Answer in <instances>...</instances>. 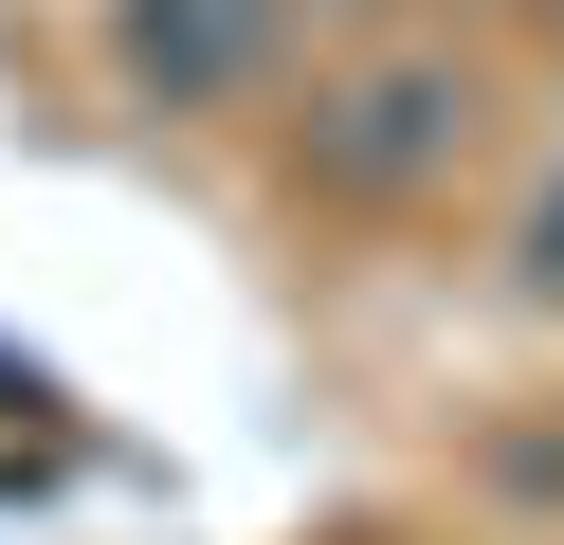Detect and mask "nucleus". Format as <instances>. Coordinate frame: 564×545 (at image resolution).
<instances>
[{
	"label": "nucleus",
	"mask_w": 564,
	"mask_h": 545,
	"mask_svg": "<svg viewBox=\"0 0 564 545\" xmlns=\"http://www.w3.org/2000/svg\"><path fill=\"white\" fill-rule=\"evenodd\" d=\"M256 0H128V73H147V91H237V73H256Z\"/></svg>",
	"instance_id": "f03ea898"
},
{
	"label": "nucleus",
	"mask_w": 564,
	"mask_h": 545,
	"mask_svg": "<svg viewBox=\"0 0 564 545\" xmlns=\"http://www.w3.org/2000/svg\"><path fill=\"white\" fill-rule=\"evenodd\" d=\"M455 145H474V91H455V73H365V91L310 128V164L365 182V200H401V182H437Z\"/></svg>",
	"instance_id": "f257e3e1"
},
{
	"label": "nucleus",
	"mask_w": 564,
	"mask_h": 545,
	"mask_svg": "<svg viewBox=\"0 0 564 545\" xmlns=\"http://www.w3.org/2000/svg\"><path fill=\"white\" fill-rule=\"evenodd\" d=\"M528 273H546V291H564V200H546V237H528Z\"/></svg>",
	"instance_id": "7ed1b4c3"
}]
</instances>
